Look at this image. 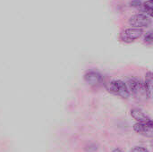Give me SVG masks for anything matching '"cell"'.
<instances>
[{"label":"cell","mask_w":153,"mask_h":152,"mask_svg":"<svg viewBox=\"0 0 153 152\" xmlns=\"http://www.w3.org/2000/svg\"><path fill=\"white\" fill-rule=\"evenodd\" d=\"M129 24L135 28L147 27L151 24V19L143 13L134 14L129 19Z\"/></svg>","instance_id":"3957f363"},{"label":"cell","mask_w":153,"mask_h":152,"mask_svg":"<svg viewBox=\"0 0 153 152\" xmlns=\"http://www.w3.org/2000/svg\"><path fill=\"white\" fill-rule=\"evenodd\" d=\"M143 31L141 29L134 28V29H126L120 34V39L124 42H133L134 39H139L143 35Z\"/></svg>","instance_id":"7a4b0ae2"},{"label":"cell","mask_w":153,"mask_h":152,"mask_svg":"<svg viewBox=\"0 0 153 152\" xmlns=\"http://www.w3.org/2000/svg\"><path fill=\"white\" fill-rule=\"evenodd\" d=\"M144 41H145V43H148V44L152 43V31H150L146 34V36L144 38Z\"/></svg>","instance_id":"30bf717a"},{"label":"cell","mask_w":153,"mask_h":152,"mask_svg":"<svg viewBox=\"0 0 153 152\" xmlns=\"http://www.w3.org/2000/svg\"><path fill=\"white\" fill-rule=\"evenodd\" d=\"M131 115L139 123H145V122L152 121L149 116H147L142 110H140L138 108H134V109L131 110Z\"/></svg>","instance_id":"52a82bcc"},{"label":"cell","mask_w":153,"mask_h":152,"mask_svg":"<svg viewBox=\"0 0 153 152\" xmlns=\"http://www.w3.org/2000/svg\"><path fill=\"white\" fill-rule=\"evenodd\" d=\"M113 152H122V151H120L119 149H117V150H115V151H114Z\"/></svg>","instance_id":"4fadbf2b"},{"label":"cell","mask_w":153,"mask_h":152,"mask_svg":"<svg viewBox=\"0 0 153 152\" xmlns=\"http://www.w3.org/2000/svg\"><path fill=\"white\" fill-rule=\"evenodd\" d=\"M149 1H152V0H149Z\"/></svg>","instance_id":"5bb4252c"},{"label":"cell","mask_w":153,"mask_h":152,"mask_svg":"<svg viewBox=\"0 0 153 152\" xmlns=\"http://www.w3.org/2000/svg\"><path fill=\"white\" fill-rule=\"evenodd\" d=\"M131 5L132 6H136V7H138V6H140L141 5V3L139 2V1H133V2H131Z\"/></svg>","instance_id":"7c38bea8"},{"label":"cell","mask_w":153,"mask_h":152,"mask_svg":"<svg viewBox=\"0 0 153 152\" xmlns=\"http://www.w3.org/2000/svg\"><path fill=\"white\" fill-rule=\"evenodd\" d=\"M128 90H131L132 93H134V95H142L143 93L146 94V90H145V87L144 84L138 79L136 78H131L128 82Z\"/></svg>","instance_id":"277c9868"},{"label":"cell","mask_w":153,"mask_h":152,"mask_svg":"<svg viewBox=\"0 0 153 152\" xmlns=\"http://www.w3.org/2000/svg\"><path fill=\"white\" fill-rule=\"evenodd\" d=\"M107 89L109 92L118 95L124 99H127L130 95L127 85L120 80H116L109 82L107 86Z\"/></svg>","instance_id":"6da1fadb"},{"label":"cell","mask_w":153,"mask_h":152,"mask_svg":"<svg viewBox=\"0 0 153 152\" xmlns=\"http://www.w3.org/2000/svg\"><path fill=\"white\" fill-rule=\"evenodd\" d=\"M85 82L91 85V86H96L100 84L102 82V77L100 73L96 72H90L85 75Z\"/></svg>","instance_id":"8992f818"},{"label":"cell","mask_w":153,"mask_h":152,"mask_svg":"<svg viewBox=\"0 0 153 152\" xmlns=\"http://www.w3.org/2000/svg\"><path fill=\"white\" fill-rule=\"evenodd\" d=\"M152 9H153V4L152 1H148L144 4V10L147 12V13L149 15H152Z\"/></svg>","instance_id":"9c48e42d"},{"label":"cell","mask_w":153,"mask_h":152,"mask_svg":"<svg viewBox=\"0 0 153 152\" xmlns=\"http://www.w3.org/2000/svg\"><path fill=\"white\" fill-rule=\"evenodd\" d=\"M152 83H153V77L152 72H149L146 73L145 75V82L144 87H145V90H146V95H148V97H152Z\"/></svg>","instance_id":"ba28073f"},{"label":"cell","mask_w":153,"mask_h":152,"mask_svg":"<svg viewBox=\"0 0 153 152\" xmlns=\"http://www.w3.org/2000/svg\"><path fill=\"white\" fill-rule=\"evenodd\" d=\"M131 152H148V151L143 147H135L132 150Z\"/></svg>","instance_id":"8fae6325"},{"label":"cell","mask_w":153,"mask_h":152,"mask_svg":"<svg viewBox=\"0 0 153 152\" xmlns=\"http://www.w3.org/2000/svg\"><path fill=\"white\" fill-rule=\"evenodd\" d=\"M134 129L136 133H141L147 137L153 136V124L152 121L145 122V123H137L134 125Z\"/></svg>","instance_id":"5b68a950"}]
</instances>
